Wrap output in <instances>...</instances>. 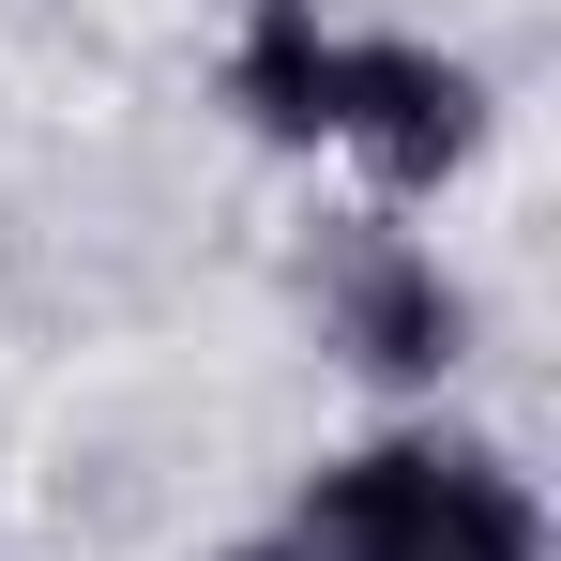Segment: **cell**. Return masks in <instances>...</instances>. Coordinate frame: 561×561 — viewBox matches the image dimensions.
I'll use <instances>...</instances> for the list:
<instances>
[{
    "label": "cell",
    "mask_w": 561,
    "mask_h": 561,
    "mask_svg": "<svg viewBox=\"0 0 561 561\" xmlns=\"http://www.w3.org/2000/svg\"><path fill=\"white\" fill-rule=\"evenodd\" d=\"M485 137H501V92H485L470 46H440V31H350V61H334V168L379 213H425L440 183H470Z\"/></svg>",
    "instance_id": "obj_1"
},
{
    "label": "cell",
    "mask_w": 561,
    "mask_h": 561,
    "mask_svg": "<svg viewBox=\"0 0 561 561\" xmlns=\"http://www.w3.org/2000/svg\"><path fill=\"white\" fill-rule=\"evenodd\" d=\"M319 350L365 379V394H440L470 365V274L410 228V213H365V228H334V259H319Z\"/></svg>",
    "instance_id": "obj_2"
},
{
    "label": "cell",
    "mask_w": 561,
    "mask_h": 561,
    "mask_svg": "<svg viewBox=\"0 0 561 561\" xmlns=\"http://www.w3.org/2000/svg\"><path fill=\"white\" fill-rule=\"evenodd\" d=\"M440 485H456V425H365L288 485V547L304 561H440Z\"/></svg>",
    "instance_id": "obj_3"
},
{
    "label": "cell",
    "mask_w": 561,
    "mask_h": 561,
    "mask_svg": "<svg viewBox=\"0 0 561 561\" xmlns=\"http://www.w3.org/2000/svg\"><path fill=\"white\" fill-rule=\"evenodd\" d=\"M334 61H350V15H334V0H243V31H228V106H243V137L334 152Z\"/></svg>",
    "instance_id": "obj_4"
},
{
    "label": "cell",
    "mask_w": 561,
    "mask_h": 561,
    "mask_svg": "<svg viewBox=\"0 0 561 561\" xmlns=\"http://www.w3.org/2000/svg\"><path fill=\"white\" fill-rule=\"evenodd\" d=\"M440 561H561V547H547V485L501 456V440H456V485H440Z\"/></svg>",
    "instance_id": "obj_5"
},
{
    "label": "cell",
    "mask_w": 561,
    "mask_h": 561,
    "mask_svg": "<svg viewBox=\"0 0 561 561\" xmlns=\"http://www.w3.org/2000/svg\"><path fill=\"white\" fill-rule=\"evenodd\" d=\"M197 561H304L288 531H243V547H197Z\"/></svg>",
    "instance_id": "obj_6"
}]
</instances>
